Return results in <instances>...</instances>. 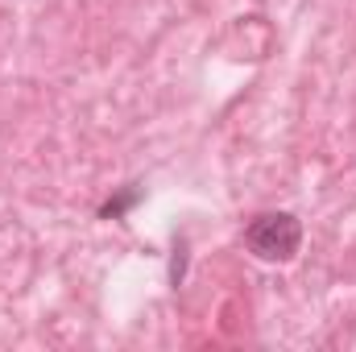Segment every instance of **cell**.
Segmentation results:
<instances>
[{
    "label": "cell",
    "mask_w": 356,
    "mask_h": 352,
    "mask_svg": "<svg viewBox=\"0 0 356 352\" xmlns=\"http://www.w3.org/2000/svg\"><path fill=\"white\" fill-rule=\"evenodd\" d=\"M245 241L261 262H290L302 245V224L290 211H261L245 228Z\"/></svg>",
    "instance_id": "6da1fadb"
},
{
    "label": "cell",
    "mask_w": 356,
    "mask_h": 352,
    "mask_svg": "<svg viewBox=\"0 0 356 352\" xmlns=\"http://www.w3.org/2000/svg\"><path fill=\"white\" fill-rule=\"evenodd\" d=\"M137 199H141V191H124L120 199H108V203L99 207V216H104V220H120V216H124V211H129Z\"/></svg>",
    "instance_id": "7a4b0ae2"
}]
</instances>
